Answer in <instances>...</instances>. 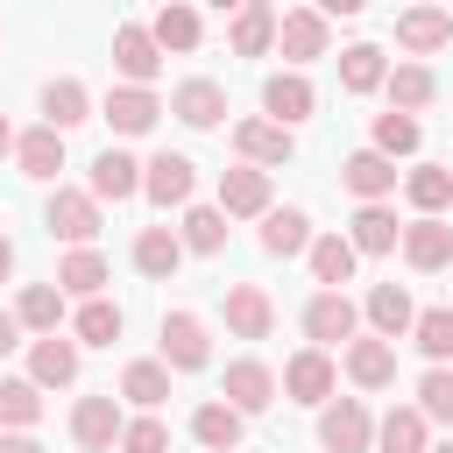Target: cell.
I'll return each mask as SVG.
<instances>
[{"instance_id": "cell-41", "label": "cell", "mask_w": 453, "mask_h": 453, "mask_svg": "<svg viewBox=\"0 0 453 453\" xmlns=\"http://www.w3.org/2000/svg\"><path fill=\"white\" fill-rule=\"evenodd\" d=\"M42 425V389L28 375H0V432H35Z\"/></svg>"}, {"instance_id": "cell-23", "label": "cell", "mask_w": 453, "mask_h": 453, "mask_svg": "<svg viewBox=\"0 0 453 453\" xmlns=\"http://www.w3.org/2000/svg\"><path fill=\"white\" fill-rule=\"evenodd\" d=\"M396 42L411 57H439L453 42V7H403L396 14Z\"/></svg>"}, {"instance_id": "cell-45", "label": "cell", "mask_w": 453, "mask_h": 453, "mask_svg": "<svg viewBox=\"0 0 453 453\" xmlns=\"http://www.w3.org/2000/svg\"><path fill=\"white\" fill-rule=\"evenodd\" d=\"M418 411H425V425H453V368L418 375Z\"/></svg>"}, {"instance_id": "cell-30", "label": "cell", "mask_w": 453, "mask_h": 453, "mask_svg": "<svg viewBox=\"0 0 453 453\" xmlns=\"http://www.w3.org/2000/svg\"><path fill=\"white\" fill-rule=\"evenodd\" d=\"M347 241H354V255H396V248H403L396 205H354V219H347Z\"/></svg>"}, {"instance_id": "cell-26", "label": "cell", "mask_w": 453, "mask_h": 453, "mask_svg": "<svg viewBox=\"0 0 453 453\" xmlns=\"http://www.w3.org/2000/svg\"><path fill=\"white\" fill-rule=\"evenodd\" d=\"M269 326H276L269 290L262 283H226V333L234 340H269Z\"/></svg>"}, {"instance_id": "cell-20", "label": "cell", "mask_w": 453, "mask_h": 453, "mask_svg": "<svg viewBox=\"0 0 453 453\" xmlns=\"http://www.w3.org/2000/svg\"><path fill=\"white\" fill-rule=\"evenodd\" d=\"M340 368H347L354 389H389V382H396V347L375 340V333H361V340L340 347Z\"/></svg>"}, {"instance_id": "cell-11", "label": "cell", "mask_w": 453, "mask_h": 453, "mask_svg": "<svg viewBox=\"0 0 453 453\" xmlns=\"http://www.w3.org/2000/svg\"><path fill=\"white\" fill-rule=\"evenodd\" d=\"M276 368L269 361H255V354H241V361H226V382H219V396L241 411V418H262L269 403H276Z\"/></svg>"}, {"instance_id": "cell-5", "label": "cell", "mask_w": 453, "mask_h": 453, "mask_svg": "<svg viewBox=\"0 0 453 453\" xmlns=\"http://www.w3.org/2000/svg\"><path fill=\"white\" fill-rule=\"evenodd\" d=\"M319 453H375V411L361 396H333L319 411Z\"/></svg>"}, {"instance_id": "cell-34", "label": "cell", "mask_w": 453, "mask_h": 453, "mask_svg": "<svg viewBox=\"0 0 453 453\" xmlns=\"http://www.w3.org/2000/svg\"><path fill=\"white\" fill-rule=\"evenodd\" d=\"M127 255H134V269H142L149 283H170L177 262H184V241H177V226H142Z\"/></svg>"}, {"instance_id": "cell-3", "label": "cell", "mask_w": 453, "mask_h": 453, "mask_svg": "<svg viewBox=\"0 0 453 453\" xmlns=\"http://www.w3.org/2000/svg\"><path fill=\"white\" fill-rule=\"evenodd\" d=\"M42 226H50L64 248H92V234H99L106 219H99V198H92L85 184H57L50 205H42Z\"/></svg>"}, {"instance_id": "cell-8", "label": "cell", "mask_w": 453, "mask_h": 453, "mask_svg": "<svg viewBox=\"0 0 453 453\" xmlns=\"http://www.w3.org/2000/svg\"><path fill=\"white\" fill-rule=\"evenodd\" d=\"M120 432H127V411H120V396H113V389H99V396H78V403H71V439H78L85 453H113V446H120Z\"/></svg>"}, {"instance_id": "cell-17", "label": "cell", "mask_w": 453, "mask_h": 453, "mask_svg": "<svg viewBox=\"0 0 453 453\" xmlns=\"http://www.w3.org/2000/svg\"><path fill=\"white\" fill-rule=\"evenodd\" d=\"M276 7L269 0H241L234 7V21H226V50L234 57H276Z\"/></svg>"}, {"instance_id": "cell-7", "label": "cell", "mask_w": 453, "mask_h": 453, "mask_svg": "<svg viewBox=\"0 0 453 453\" xmlns=\"http://www.w3.org/2000/svg\"><path fill=\"white\" fill-rule=\"evenodd\" d=\"M170 375H198L212 361V326L198 311H163V354H156Z\"/></svg>"}, {"instance_id": "cell-27", "label": "cell", "mask_w": 453, "mask_h": 453, "mask_svg": "<svg viewBox=\"0 0 453 453\" xmlns=\"http://www.w3.org/2000/svg\"><path fill=\"white\" fill-rule=\"evenodd\" d=\"M403 262H411L418 276L453 269V219H411V226H403Z\"/></svg>"}, {"instance_id": "cell-2", "label": "cell", "mask_w": 453, "mask_h": 453, "mask_svg": "<svg viewBox=\"0 0 453 453\" xmlns=\"http://www.w3.org/2000/svg\"><path fill=\"white\" fill-rule=\"evenodd\" d=\"M191 191H198V163L184 156V149H156L149 163H142V198L156 205V212H184L191 205Z\"/></svg>"}, {"instance_id": "cell-25", "label": "cell", "mask_w": 453, "mask_h": 453, "mask_svg": "<svg viewBox=\"0 0 453 453\" xmlns=\"http://www.w3.org/2000/svg\"><path fill=\"white\" fill-rule=\"evenodd\" d=\"M340 184H347L361 205H389V191H396V163L375 156V149H354V156L340 163Z\"/></svg>"}, {"instance_id": "cell-44", "label": "cell", "mask_w": 453, "mask_h": 453, "mask_svg": "<svg viewBox=\"0 0 453 453\" xmlns=\"http://www.w3.org/2000/svg\"><path fill=\"white\" fill-rule=\"evenodd\" d=\"M418 142H425V127H418L411 113H375V134H368V149H375V156H389V163H396V156H418Z\"/></svg>"}, {"instance_id": "cell-13", "label": "cell", "mask_w": 453, "mask_h": 453, "mask_svg": "<svg viewBox=\"0 0 453 453\" xmlns=\"http://www.w3.org/2000/svg\"><path fill=\"white\" fill-rule=\"evenodd\" d=\"M311 113H319V92H311L304 71H269V78H262V120L297 127V120H311Z\"/></svg>"}, {"instance_id": "cell-16", "label": "cell", "mask_w": 453, "mask_h": 453, "mask_svg": "<svg viewBox=\"0 0 453 453\" xmlns=\"http://www.w3.org/2000/svg\"><path fill=\"white\" fill-rule=\"evenodd\" d=\"M255 241H262V255H276V262H290V255H311V212L304 205H269L262 212V226H255Z\"/></svg>"}, {"instance_id": "cell-36", "label": "cell", "mask_w": 453, "mask_h": 453, "mask_svg": "<svg viewBox=\"0 0 453 453\" xmlns=\"http://www.w3.org/2000/svg\"><path fill=\"white\" fill-rule=\"evenodd\" d=\"M382 92H389V113H411V120H418V113L439 99V71H432V64H396Z\"/></svg>"}, {"instance_id": "cell-40", "label": "cell", "mask_w": 453, "mask_h": 453, "mask_svg": "<svg viewBox=\"0 0 453 453\" xmlns=\"http://www.w3.org/2000/svg\"><path fill=\"white\" fill-rule=\"evenodd\" d=\"M113 396L134 403V411H163V403H170V368H163V361H127Z\"/></svg>"}, {"instance_id": "cell-48", "label": "cell", "mask_w": 453, "mask_h": 453, "mask_svg": "<svg viewBox=\"0 0 453 453\" xmlns=\"http://www.w3.org/2000/svg\"><path fill=\"white\" fill-rule=\"evenodd\" d=\"M14 347H21V319H14V311H0V361H7Z\"/></svg>"}, {"instance_id": "cell-31", "label": "cell", "mask_w": 453, "mask_h": 453, "mask_svg": "<svg viewBox=\"0 0 453 453\" xmlns=\"http://www.w3.org/2000/svg\"><path fill=\"white\" fill-rule=\"evenodd\" d=\"M106 276H113V269H106V255H99V248H71V255L57 262V276H50V283H57L64 297L92 304V297H106Z\"/></svg>"}, {"instance_id": "cell-19", "label": "cell", "mask_w": 453, "mask_h": 453, "mask_svg": "<svg viewBox=\"0 0 453 453\" xmlns=\"http://www.w3.org/2000/svg\"><path fill=\"white\" fill-rule=\"evenodd\" d=\"M78 361H85V347H78L71 333H50V340L28 347V382H35V389H71V382H78Z\"/></svg>"}, {"instance_id": "cell-9", "label": "cell", "mask_w": 453, "mask_h": 453, "mask_svg": "<svg viewBox=\"0 0 453 453\" xmlns=\"http://www.w3.org/2000/svg\"><path fill=\"white\" fill-rule=\"evenodd\" d=\"M234 156L255 163V170H283L297 156V134L276 127V120H262V113H248V120H234Z\"/></svg>"}, {"instance_id": "cell-33", "label": "cell", "mask_w": 453, "mask_h": 453, "mask_svg": "<svg viewBox=\"0 0 453 453\" xmlns=\"http://www.w3.org/2000/svg\"><path fill=\"white\" fill-rule=\"evenodd\" d=\"M14 163H21V177H35V184H57V170H64V134L57 127H21V142H14Z\"/></svg>"}, {"instance_id": "cell-28", "label": "cell", "mask_w": 453, "mask_h": 453, "mask_svg": "<svg viewBox=\"0 0 453 453\" xmlns=\"http://www.w3.org/2000/svg\"><path fill=\"white\" fill-rule=\"evenodd\" d=\"M375 453H432V425L418 403H389L375 418Z\"/></svg>"}, {"instance_id": "cell-18", "label": "cell", "mask_w": 453, "mask_h": 453, "mask_svg": "<svg viewBox=\"0 0 453 453\" xmlns=\"http://www.w3.org/2000/svg\"><path fill=\"white\" fill-rule=\"evenodd\" d=\"M361 319H368V333L375 340H411V326H418V304H411V290L403 283H375L368 290V304H361Z\"/></svg>"}, {"instance_id": "cell-42", "label": "cell", "mask_w": 453, "mask_h": 453, "mask_svg": "<svg viewBox=\"0 0 453 453\" xmlns=\"http://www.w3.org/2000/svg\"><path fill=\"white\" fill-rule=\"evenodd\" d=\"M177 241H184V255H219L226 248V212L219 205H184Z\"/></svg>"}, {"instance_id": "cell-14", "label": "cell", "mask_w": 453, "mask_h": 453, "mask_svg": "<svg viewBox=\"0 0 453 453\" xmlns=\"http://www.w3.org/2000/svg\"><path fill=\"white\" fill-rule=\"evenodd\" d=\"M99 120H106L120 142H134V134H149V127L163 120V99H156L149 85H113V92L99 99Z\"/></svg>"}, {"instance_id": "cell-24", "label": "cell", "mask_w": 453, "mask_h": 453, "mask_svg": "<svg viewBox=\"0 0 453 453\" xmlns=\"http://www.w3.org/2000/svg\"><path fill=\"white\" fill-rule=\"evenodd\" d=\"M170 113H177L184 127H198V134H205V127H219V120H226V85H219V78H184V85L170 92Z\"/></svg>"}, {"instance_id": "cell-46", "label": "cell", "mask_w": 453, "mask_h": 453, "mask_svg": "<svg viewBox=\"0 0 453 453\" xmlns=\"http://www.w3.org/2000/svg\"><path fill=\"white\" fill-rule=\"evenodd\" d=\"M120 453H170V425H163L156 411L127 418V432H120Z\"/></svg>"}, {"instance_id": "cell-12", "label": "cell", "mask_w": 453, "mask_h": 453, "mask_svg": "<svg viewBox=\"0 0 453 453\" xmlns=\"http://www.w3.org/2000/svg\"><path fill=\"white\" fill-rule=\"evenodd\" d=\"M113 71H120V85H156L163 78V50H156L149 21H120L113 28Z\"/></svg>"}, {"instance_id": "cell-29", "label": "cell", "mask_w": 453, "mask_h": 453, "mask_svg": "<svg viewBox=\"0 0 453 453\" xmlns=\"http://www.w3.org/2000/svg\"><path fill=\"white\" fill-rule=\"evenodd\" d=\"M403 198L418 205V219H446V205H453V163H411L403 170Z\"/></svg>"}, {"instance_id": "cell-43", "label": "cell", "mask_w": 453, "mask_h": 453, "mask_svg": "<svg viewBox=\"0 0 453 453\" xmlns=\"http://www.w3.org/2000/svg\"><path fill=\"white\" fill-rule=\"evenodd\" d=\"M411 347H418L432 368H446V361H453V304H432V311H418V326H411Z\"/></svg>"}, {"instance_id": "cell-37", "label": "cell", "mask_w": 453, "mask_h": 453, "mask_svg": "<svg viewBox=\"0 0 453 453\" xmlns=\"http://www.w3.org/2000/svg\"><path fill=\"white\" fill-rule=\"evenodd\" d=\"M304 262H311V283H319V290H340V283H354V269H361V255H354L347 234H319Z\"/></svg>"}, {"instance_id": "cell-15", "label": "cell", "mask_w": 453, "mask_h": 453, "mask_svg": "<svg viewBox=\"0 0 453 453\" xmlns=\"http://www.w3.org/2000/svg\"><path fill=\"white\" fill-rule=\"evenodd\" d=\"M269 205H276L269 170H255V163H226V170H219V212H226V219H262Z\"/></svg>"}, {"instance_id": "cell-35", "label": "cell", "mask_w": 453, "mask_h": 453, "mask_svg": "<svg viewBox=\"0 0 453 453\" xmlns=\"http://www.w3.org/2000/svg\"><path fill=\"white\" fill-rule=\"evenodd\" d=\"M64 290L57 283H21V297H14V319H21V333H35V340H50V333H64Z\"/></svg>"}, {"instance_id": "cell-22", "label": "cell", "mask_w": 453, "mask_h": 453, "mask_svg": "<svg viewBox=\"0 0 453 453\" xmlns=\"http://www.w3.org/2000/svg\"><path fill=\"white\" fill-rule=\"evenodd\" d=\"M191 439H198V453H241L248 418H241L226 396H212V403H198V411H191Z\"/></svg>"}, {"instance_id": "cell-50", "label": "cell", "mask_w": 453, "mask_h": 453, "mask_svg": "<svg viewBox=\"0 0 453 453\" xmlns=\"http://www.w3.org/2000/svg\"><path fill=\"white\" fill-rule=\"evenodd\" d=\"M14 142H21V134H14V120L0 113V156H14Z\"/></svg>"}, {"instance_id": "cell-47", "label": "cell", "mask_w": 453, "mask_h": 453, "mask_svg": "<svg viewBox=\"0 0 453 453\" xmlns=\"http://www.w3.org/2000/svg\"><path fill=\"white\" fill-rule=\"evenodd\" d=\"M0 453H42L35 432H0Z\"/></svg>"}, {"instance_id": "cell-38", "label": "cell", "mask_w": 453, "mask_h": 453, "mask_svg": "<svg viewBox=\"0 0 453 453\" xmlns=\"http://www.w3.org/2000/svg\"><path fill=\"white\" fill-rule=\"evenodd\" d=\"M340 85H347L354 99L382 92V85H389V57H382L375 42H347V50H340Z\"/></svg>"}, {"instance_id": "cell-10", "label": "cell", "mask_w": 453, "mask_h": 453, "mask_svg": "<svg viewBox=\"0 0 453 453\" xmlns=\"http://www.w3.org/2000/svg\"><path fill=\"white\" fill-rule=\"evenodd\" d=\"M85 191H92L99 205H127V198H142V156H127L120 142H106V149L92 156V177H85Z\"/></svg>"}, {"instance_id": "cell-32", "label": "cell", "mask_w": 453, "mask_h": 453, "mask_svg": "<svg viewBox=\"0 0 453 453\" xmlns=\"http://www.w3.org/2000/svg\"><path fill=\"white\" fill-rule=\"evenodd\" d=\"M85 120H92V92H85V78H50V85H42V127L71 134V127H85Z\"/></svg>"}, {"instance_id": "cell-21", "label": "cell", "mask_w": 453, "mask_h": 453, "mask_svg": "<svg viewBox=\"0 0 453 453\" xmlns=\"http://www.w3.org/2000/svg\"><path fill=\"white\" fill-rule=\"evenodd\" d=\"M149 35H156V50H163V57H170V50H177V57H191V50L205 42V14H198L191 0H163V7L149 14Z\"/></svg>"}, {"instance_id": "cell-49", "label": "cell", "mask_w": 453, "mask_h": 453, "mask_svg": "<svg viewBox=\"0 0 453 453\" xmlns=\"http://www.w3.org/2000/svg\"><path fill=\"white\" fill-rule=\"evenodd\" d=\"M0 283H14V241L0 234Z\"/></svg>"}, {"instance_id": "cell-1", "label": "cell", "mask_w": 453, "mask_h": 453, "mask_svg": "<svg viewBox=\"0 0 453 453\" xmlns=\"http://www.w3.org/2000/svg\"><path fill=\"white\" fill-rule=\"evenodd\" d=\"M333 50V21L319 14V7H283V21H276V57H283V71H304V64H319Z\"/></svg>"}, {"instance_id": "cell-4", "label": "cell", "mask_w": 453, "mask_h": 453, "mask_svg": "<svg viewBox=\"0 0 453 453\" xmlns=\"http://www.w3.org/2000/svg\"><path fill=\"white\" fill-rule=\"evenodd\" d=\"M276 382H283V396H290V403L326 411V403H333V389H340V361H333L326 347H297V354L283 361V375H276Z\"/></svg>"}, {"instance_id": "cell-6", "label": "cell", "mask_w": 453, "mask_h": 453, "mask_svg": "<svg viewBox=\"0 0 453 453\" xmlns=\"http://www.w3.org/2000/svg\"><path fill=\"white\" fill-rule=\"evenodd\" d=\"M297 326H304V340H311V347H326V354H333V347L361 340V304H354L347 290H319V297L304 304V319H297Z\"/></svg>"}, {"instance_id": "cell-39", "label": "cell", "mask_w": 453, "mask_h": 453, "mask_svg": "<svg viewBox=\"0 0 453 453\" xmlns=\"http://www.w3.org/2000/svg\"><path fill=\"white\" fill-rule=\"evenodd\" d=\"M120 333H127V311H120L113 297H92V304L71 311V340H78V347H113Z\"/></svg>"}, {"instance_id": "cell-51", "label": "cell", "mask_w": 453, "mask_h": 453, "mask_svg": "<svg viewBox=\"0 0 453 453\" xmlns=\"http://www.w3.org/2000/svg\"><path fill=\"white\" fill-rule=\"evenodd\" d=\"M432 453H453V439H439V446H432Z\"/></svg>"}]
</instances>
